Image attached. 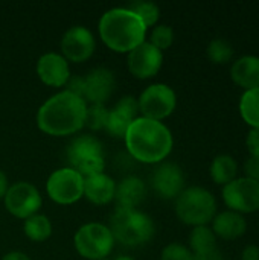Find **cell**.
Wrapping results in <instances>:
<instances>
[{
  "label": "cell",
  "instance_id": "15",
  "mask_svg": "<svg viewBox=\"0 0 259 260\" xmlns=\"http://www.w3.org/2000/svg\"><path fill=\"white\" fill-rule=\"evenodd\" d=\"M139 117L137 99L131 94L121 98L113 108L108 110L105 131L116 139H124L130 125Z\"/></svg>",
  "mask_w": 259,
  "mask_h": 260
},
{
  "label": "cell",
  "instance_id": "14",
  "mask_svg": "<svg viewBox=\"0 0 259 260\" xmlns=\"http://www.w3.org/2000/svg\"><path fill=\"white\" fill-rule=\"evenodd\" d=\"M85 90L84 101L90 104H104L110 99L116 88V76L114 72L108 67L99 66L92 69L85 76Z\"/></svg>",
  "mask_w": 259,
  "mask_h": 260
},
{
  "label": "cell",
  "instance_id": "29",
  "mask_svg": "<svg viewBox=\"0 0 259 260\" xmlns=\"http://www.w3.org/2000/svg\"><path fill=\"white\" fill-rule=\"evenodd\" d=\"M160 52L169 49L174 43V29L168 24H156L150 34V41Z\"/></svg>",
  "mask_w": 259,
  "mask_h": 260
},
{
  "label": "cell",
  "instance_id": "37",
  "mask_svg": "<svg viewBox=\"0 0 259 260\" xmlns=\"http://www.w3.org/2000/svg\"><path fill=\"white\" fill-rule=\"evenodd\" d=\"M8 189H9L8 177H6V174L0 169V200H3V198H5V195H6Z\"/></svg>",
  "mask_w": 259,
  "mask_h": 260
},
{
  "label": "cell",
  "instance_id": "38",
  "mask_svg": "<svg viewBox=\"0 0 259 260\" xmlns=\"http://www.w3.org/2000/svg\"><path fill=\"white\" fill-rule=\"evenodd\" d=\"M113 260H136V259H133V257H130V256H118L116 259H113Z\"/></svg>",
  "mask_w": 259,
  "mask_h": 260
},
{
  "label": "cell",
  "instance_id": "23",
  "mask_svg": "<svg viewBox=\"0 0 259 260\" xmlns=\"http://www.w3.org/2000/svg\"><path fill=\"white\" fill-rule=\"evenodd\" d=\"M23 232L27 239L34 242H44L52 236V222L46 215L35 213L31 218L24 219Z\"/></svg>",
  "mask_w": 259,
  "mask_h": 260
},
{
  "label": "cell",
  "instance_id": "30",
  "mask_svg": "<svg viewBox=\"0 0 259 260\" xmlns=\"http://www.w3.org/2000/svg\"><path fill=\"white\" fill-rule=\"evenodd\" d=\"M192 251L186 245H182L179 242L168 244L160 254V260H192Z\"/></svg>",
  "mask_w": 259,
  "mask_h": 260
},
{
  "label": "cell",
  "instance_id": "26",
  "mask_svg": "<svg viewBox=\"0 0 259 260\" xmlns=\"http://www.w3.org/2000/svg\"><path fill=\"white\" fill-rule=\"evenodd\" d=\"M208 58L212 64L224 66L234 59V46L223 38H215L208 44Z\"/></svg>",
  "mask_w": 259,
  "mask_h": 260
},
{
  "label": "cell",
  "instance_id": "36",
  "mask_svg": "<svg viewBox=\"0 0 259 260\" xmlns=\"http://www.w3.org/2000/svg\"><path fill=\"white\" fill-rule=\"evenodd\" d=\"M2 260H31V257L23 251H9L2 257Z\"/></svg>",
  "mask_w": 259,
  "mask_h": 260
},
{
  "label": "cell",
  "instance_id": "17",
  "mask_svg": "<svg viewBox=\"0 0 259 260\" xmlns=\"http://www.w3.org/2000/svg\"><path fill=\"white\" fill-rule=\"evenodd\" d=\"M116 181L105 172L84 178V197L96 206H107L114 201Z\"/></svg>",
  "mask_w": 259,
  "mask_h": 260
},
{
  "label": "cell",
  "instance_id": "22",
  "mask_svg": "<svg viewBox=\"0 0 259 260\" xmlns=\"http://www.w3.org/2000/svg\"><path fill=\"white\" fill-rule=\"evenodd\" d=\"M211 180L218 186H226L238 178V163L231 154H218L209 166Z\"/></svg>",
  "mask_w": 259,
  "mask_h": 260
},
{
  "label": "cell",
  "instance_id": "13",
  "mask_svg": "<svg viewBox=\"0 0 259 260\" xmlns=\"http://www.w3.org/2000/svg\"><path fill=\"white\" fill-rule=\"evenodd\" d=\"M127 66L134 78L150 79L160 72L163 66V52H160L145 40L128 53Z\"/></svg>",
  "mask_w": 259,
  "mask_h": 260
},
{
  "label": "cell",
  "instance_id": "4",
  "mask_svg": "<svg viewBox=\"0 0 259 260\" xmlns=\"http://www.w3.org/2000/svg\"><path fill=\"white\" fill-rule=\"evenodd\" d=\"M108 229L114 241L130 248L148 244L156 233V225L151 216L139 209L116 207L108 218Z\"/></svg>",
  "mask_w": 259,
  "mask_h": 260
},
{
  "label": "cell",
  "instance_id": "18",
  "mask_svg": "<svg viewBox=\"0 0 259 260\" xmlns=\"http://www.w3.org/2000/svg\"><path fill=\"white\" fill-rule=\"evenodd\" d=\"M147 197V184L136 175H128L116 183L114 201L122 209H137Z\"/></svg>",
  "mask_w": 259,
  "mask_h": 260
},
{
  "label": "cell",
  "instance_id": "27",
  "mask_svg": "<svg viewBox=\"0 0 259 260\" xmlns=\"http://www.w3.org/2000/svg\"><path fill=\"white\" fill-rule=\"evenodd\" d=\"M128 9L131 12H134L140 21L143 23V26L148 29V27H154L160 18V8L153 3V2H142V0H137V2H133Z\"/></svg>",
  "mask_w": 259,
  "mask_h": 260
},
{
  "label": "cell",
  "instance_id": "7",
  "mask_svg": "<svg viewBox=\"0 0 259 260\" xmlns=\"http://www.w3.org/2000/svg\"><path fill=\"white\" fill-rule=\"evenodd\" d=\"M137 105L142 117L162 122L174 113L177 107V94L163 82L151 84L137 98Z\"/></svg>",
  "mask_w": 259,
  "mask_h": 260
},
{
  "label": "cell",
  "instance_id": "31",
  "mask_svg": "<svg viewBox=\"0 0 259 260\" xmlns=\"http://www.w3.org/2000/svg\"><path fill=\"white\" fill-rule=\"evenodd\" d=\"M66 90L70 91L72 94L82 98L84 99V90H85V82H84V76H70L67 84H66Z\"/></svg>",
  "mask_w": 259,
  "mask_h": 260
},
{
  "label": "cell",
  "instance_id": "3",
  "mask_svg": "<svg viewBox=\"0 0 259 260\" xmlns=\"http://www.w3.org/2000/svg\"><path fill=\"white\" fill-rule=\"evenodd\" d=\"M102 43L118 53H130L145 41L147 27L128 8H111L102 14L98 24Z\"/></svg>",
  "mask_w": 259,
  "mask_h": 260
},
{
  "label": "cell",
  "instance_id": "9",
  "mask_svg": "<svg viewBox=\"0 0 259 260\" xmlns=\"http://www.w3.org/2000/svg\"><path fill=\"white\" fill-rule=\"evenodd\" d=\"M223 201L227 210L246 215L259 212V183L246 177H238L223 186Z\"/></svg>",
  "mask_w": 259,
  "mask_h": 260
},
{
  "label": "cell",
  "instance_id": "21",
  "mask_svg": "<svg viewBox=\"0 0 259 260\" xmlns=\"http://www.w3.org/2000/svg\"><path fill=\"white\" fill-rule=\"evenodd\" d=\"M67 155V161L70 166H73L75 163L84 160V158H90V157H104V146L101 143L99 139H96L95 136H89V134H82L75 137L66 151Z\"/></svg>",
  "mask_w": 259,
  "mask_h": 260
},
{
  "label": "cell",
  "instance_id": "16",
  "mask_svg": "<svg viewBox=\"0 0 259 260\" xmlns=\"http://www.w3.org/2000/svg\"><path fill=\"white\" fill-rule=\"evenodd\" d=\"M37 75L44 85L49 87H66L70 75L69 61L56 52L43 53L37 61Z\"/></svg>",
  "mask_w": 259,
  "mask_h": 260
},
{
  "label": "cell",
  "instance_id": "19",
  "mask_svg": "<svg viewBox=\"0 0 259 260\" xmlns=\"http://www.w3.org/2000/svg\"><path fill=\"white\" fill-rule=\"evenodd\" d=\"M212 232L217 238L223 241H237L243 238L247 232V221L244 215L224 210L221 213H217L212 219Z\"/></svg>",
  "mask_w": 259,
  "mask_h": 260
},
{
  "label": "cell",
  "instance_id": "25",
  "mask_svg": "<svg viewBox=\"0 0 259 260\" xmlns=\"http://www.w3.org/2000/svg\"><path fill=\"white\" fill-rule=\"evenodd\" d=\"M240 114L250 129L259 128V88L243 93L240 99Z\"/></svg>",
  "mask_w": 259,
  "mask_h": 260
},
{
  "label": "cell",
  "instance_id": "8",
  "mask_svg": "<svg viewBox=\"0 0 259 260\" xmlns=\"http://www.w3.org/2000/svg\"><path fill=\"white\" fill-rule=\"evenodd\" d=\"M46 192L56 204H75L84 197V177L72 168L56 169L46 181Z\"/></svg>",
  "mask_w": 259,
  "mask_h": 260
},
{
  "label": "cell",
  "instance_id": "33",
  "mask_svg": "<svg viewBox=\"0 0 259 260\" xmlns=\"http://www.w3.org/2000/svg\"><path fill=\"white\" fill-rule=\"evenodd\" d=\"M246 148L250 157H259V128L249 131L246 137Z\"/></svg>",
  "mask_w": 259,
  "mask_h": 260
},
{
  "label": "cell",
  "instance_id": "6",
  "mask_svg": "<svg viewBox=\"0 0 259 260\" xmlns=\"http://www.w3.org/2000/svg\"><path fill=\"white\" fill-rule=\"evenodd\" d=\"M114 238L108 225L101 222H87L78 229L73 238L75 250L87 260H104L114 248Z\"/></svg>",
  "mask_w": 259,
  "mask_h": 260
},
{
  "label": "cell",
  "instance_id": "28",
  "mask_svg": "<svg viewBox=\"0 0 259 260\" xmlns=\"http://www.w3.org/2000/svg\"><path fill=\"white\" fill-rule=\"evenodd\" d=\"M108 117V108L104 104H90L87 105L85 125L90 131H99L105 128Z\"/></svg>",
  "mask_w": 259,
  "mask_h": 260
},
{
  "label": "cell",
  "instance_id": "11",
  "mask_svg": "<svg viewBox=\"0 0 259 260\" xmlns=\"http://www.w3.org/2000/svg\"><path fill=\"white\" fill-rule=\"evenodd\" d=\"M61 55L72 62H84L87 61L95 49H96V40L90 29L81 24H75L69 27L63 38H61Z\"/></svg>",
  "mask_w": 259,
  "mask_h": 260
},
{
  "label": "cell",
  "instance_id": "34",
  "mask_svg": "<svg viewBox=\"0 0 259 260\" xmlns=\"http://www.w3.org/2000/svg\"><path fill=\"white\" fill-rule=\"evenodd\" d=\"M192 260H224L221 251L218 248L212 250V251H206V253H198V254H194Z\"/></svg>",
  "mask_w": 259,
  "mask_h": 260
},
{
  "label": "cell",
  "instance_id": "35",
  "mask_svg": "<svg viewBox=\"0 0 259 260\" xmlns=\"http://www.w3.org/2000/svg\"><path fill=\"white\" fill-rule=\"evenodd\" d=\"M241 260H259V247L255 244L247 245L243 253H241Z\"/></svg>",
  "mask_w": 259,
  "mask_h": 260
},
{
  "label": "cell",
  "instance_id": "24",
  "mask_svg": "<svg viewBox=\"0 0 259 260\" xmlns=\"http://www.w3.org/2000/svg\"><path fill=\"white\" fill-rule=\"evenodd\" d=\"M192 254L212 251L217 248V236L214 235L212 229L209 225H200L192 227V232L189 235V247Z\"/></svg>",
  "mask_w": 259,
  "mask_h": 260
},
{
  "label": "cell",
  "instance_id": "2",
  "mask_svg": "<svg viewBox=\"0 0 259 260\" xmlns=\"http://www.w3.org/2000/svg\"><path fill=\"white\" fill-rule=\"evenodd\" d=\"M128 154L140 163L159 165L172 152L174 137L171 129L157 120L139 116L124 137Z\"/></svg>",
  "mask_w": 259,
  "mask_h": 260
},
{
  "label": "cell",
  "instance_id": "20",
  "mask_svg": "<svg viewBox=\"0 0 259 260\" xmlns=\"http://www.w3.org/2000/svg\"><path fill=\"white\" fill-rule=\"evenodd\" d=\"M231 78L244 91L259 88V56L244 55L231 66Z\"/></svg>",
  "mask_w": 259,
  "mask_h": 260
},
{
  "label": "cell",
  "instance_id": "12",
  "mask_svg": "<svg viewBox=\"0 0 259 260\" xmlns=\"http://www.w3.org/2000/svg\"><path fill=\"white\" fill-rule=\"evenodd\" d=\"M186 184L183 169L174 161L159 163L151 175V186L154 192L163 200H176Z\"/></svg>",
  "mask_w": 259,
  "mask_h": 260
},
{
  "label": "cell",
  "instance_id": "1",
  "mask_svg": "<svg viewBox=\"0 0 259 260\" xmlns=\"http://www.w3.org/2000/svg\"><path fill=\"white\" fill-rule=\"evenodd\" d=\"M87 102L63 90L50 96L37 113V126L52 137L76 134L85 125Z\"/></svg>",
  "mask_w": 259,
  "mask_h": 260
},
{
  "label": "cell",
  "instance_id": "5",
  "mask_svg": "<svg viewBox=\"0 0 259 260\" xmlns=\"http://www.w3.org/2000/svg\"><path fill=\"white\" fill-rule=\"evenodd\" d=\"M177 218L191 227L208 225L217 215V200L211 190L202 186L185 187L176 198Z\"/></svg>",
  "mask_w": 259,
  "mask_h": 260
},
{
  "label": "cell",
  "instance_id": "10",
  "mask_svg": "<svg viewBox=\"0 0 259 260\" xmlns=\"http://www.w3.org/2000/svg\"><path fill=\"white\" fill-rule=\"evenodd\" d=\"M6 210L18 218V219H27L32 215L38 213L43 198L40 190L29 181H17L9 186L5 198H3Z\"/></svg>",
  "mask_w": 259,
  "mask_h": 260
},
{
  "label": "cell",
  "instance_id": "32",
  "mask_svg": "<svg viewBox=\"0 0 259 260\" xmlns=\"http://www.w3.org/2000/svg\"><path fill=\"white\" fill-rule=\"evenodd\" d=\"M243 171H244L246 178H250V180L259 183V157H250L249 155V158L244 161Z\"/></svg>",
  "mask_w": 259,
  "mask_h": 260
}]
</instances>
